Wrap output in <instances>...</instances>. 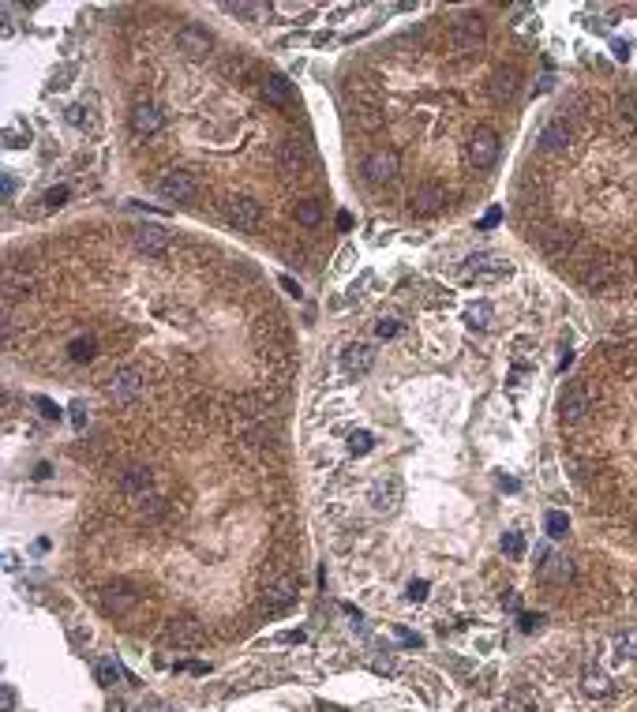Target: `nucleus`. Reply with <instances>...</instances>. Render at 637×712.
Returning a JSON list of instances; mask_svg holds the SVG:
<instances>
[{
	"mask_svg": "<svg viewBox=\"0 0 637 712\" xmlns=\"http://www.w3.org/2000/svg\"><path fill=\"white\" fill-rule=\"evenodd\" d=\"M142 386H147V375H142V367H135V364H124V367H116L113 375H109V382H105V390H109V397L113 402H135V397L142 394Z\"/></svg>",
	"mask_w": 637,
	"mask_h": 712,
	"instance_id": "1",
	"label": "nucleus"
},
{
	"mask_svg": "<svg viewBox=\"0 0 637 712\" xmlns=\"http://www.w3.org/2000/svg\"><path fill=\"white\" fill-rule=\"evenodd\" d=\"M225 221L233 229H240V233H255V229L262 225V206L248 195H236V199L225 203Z\"/></svg>",
	"mask_w": 637,
	"mask_h": 712,
	"instance_id": "2",
	"label": "nucleus"
},
{
	"mask_svg": "<svg viewBox=\"0 0 637 712\" xmlns=\"http://www.w3.org/2000/svg\"><path fill=\"white\" fill-rule=\"evenodd\" d=\"M158 195H162L165 203H191V199L199 195V184L184 169H169L162 180H158Z\"/></svg>",
	"mask_w": 637,
	"mask_h": 712,
	"instance_id": "3",
	"label": "nucleus"
},
{
	"mask_svg": "<svg viewBox=\"0 0 637 712\" xmlns=\"http://www.w3.org/2000/svg\"><path fill=\"white\" fill-rule=\"evenodd\" d=\"M499 158V135L491 132V127H480V132L473 135V143H469V162L476 165V169H491Z\"/></svg>",
	"mask_w": 637,
	"mask_h": 712,
	"instance_id": "4",
	"label": "nucleus"
},
{
	"mask_svg": "<svg viewBox=\"0 0 637 712\" xmlns=\"http://www.w3.org/2000/svg\"><path fill=\"white\" fill-rule=\"evenodd\" d=\"M559 409H562V420H581V416L592 409V394H588L585 382H570V386L562 390Z\"/></svg>",
	"mask_w": 637,
	"mask_h": 712,
	"instance_id": "5",
	"label": "nucleus"
},
{
	"mask_svg": "<svg viewBox=\"0 0 637 712\" xmlns=\"http://www.w3.org/2000/svg\"><path fill=\"white\" fill-rule=\"evenodd\" d=\"M364 177L368 184H386L397 177V154L394 150H375V154L364 162Z\"/></svg>",
	"mask_w": 637,
	"mask_h": 712,
	"instance_id": "6",
	"label": "nucleus"
},
{
	"mask_svg": "<svg viewBox=\"0 0 637 712\" xmlns=\"http://www.w3.org/2000/svg\"><path fill=\"white\" fill-rule=\"evenodd\" d=\"M132 240H135V247H139L142 255H165V251H169V244H173V236L165 233L162 225H139L132 233Z\"/></svg>",
	"mask_w": 637,
	"mask_h": 712,
	"instance_id": "7",
	"label": "nucleus"
},
{
	"mask_svg": "<svg viewBox=\"0 0 637 712\" xmlns=\"http://www.w3.org/2000/svg\"><path fill=\"white\" fill-rule=\"evenodd\" d=\"M397 502H401V480L397 476H382L375 487H371V506L379 514H394Z\"/></svg>",
	"mask_w": 637,
	"mask_h": 712,
	"instance_id": "8",
	"label": "nucleus"
},
{
	"mask_svg": "<svg viewBox=\"0 0 637 712\" xmlns=\"http://www.w3.org/2000/svg\"><path fill=\"white\" fill-rule=\"evenodd\" d=\"M262 98L270 101V106L285 109V113H292L297 109V98H292V83L285 75H266V83H262Z\"/></svg>",
	"mask_w": 637,
	"mask_h": 712,
	"instance_id": "9",
	"label": "nucleus"
},
{
	"mask_svg": "<svg viewBox=\"0 0 637 712\" xmlns=\"http://www.w3.org/2000/svg\"><path fill=\"white\" fill-rule=\"evenodd\" d=\"M135 600H139V596H135V589L127 585V581H113V585L101 589V604H105L109 615H124Z\"/></svg>",
	"mask_w": 637,
	"mask_h": 712,
	"instance_id": "10",
	"label": "nucleus"
},
{
	"mask_svg": "<svg viewBox=\"0 0 637 712\" xmlns=\"http://www.w3.org/2000/svg\"><path fill=\"white\" fill-rule=\"evenodd\" d=\"M371 364H375V349H371L368 341H353V345H345V353H341V367H345L349 375H364Z\"/></svg>",
	"mask_w": 637,
	"mask_h": 712,
	"instance_id": "11",
	"label": "nucleus"
},
{
	"mask_svg": "<svg viewBox=\"0 0 637 712\" xmlns=\"http://www.w3.org/2000/svg\"><path fill=\"white\" fill-rule=\"evenodd\" d=\"M480 42H484V23L476 19V15H469V19H458V23H453V45H458L461 53H473Z\"/></svg>",
	"mask_w": 637,
	"mask_h": 712,
	"instance_id": "12",
	"label": "nucleus"
},
{
	"mask_svg": "<svg viewBox=\"0 0 637 712\" xmlns=\"http://www.w3.org/2000/svg\"><path fill=\"white\" fill-rule=\"evenodd\" d=\"M150 484H154V476H150L147 465H132V469H127V473L121 476L124 495H132V499H147V495H150Z\"/></svg>",
	"mask_w": 637,
	"mask_h": 712,
	"instance_id": "13",
	"label": "nucleus"
},
{
	"mask_svg": "<svg viewBox=\"0 0 637 712\" xmlns=\"http://www.w3.org/2000/svg\"><path fill=\"white\" fill-rule=\"evenodd\" d=\"M132 127H135V135H154L158 127H162V113H158V106L139 101V106L132 109Z\"/></svg>",
	"mask_w": 637,
	"mask_h": 712,
	"instance_id": "14",
	"label": "nucleus"
},
{
	"mask_svg": "<svg viewBox=\"0 0 637 712\" xmlns=\"http://www.w3.org/2000/svg\"><path fill=\"white\" fill-rule=\"evenodd\" d=\"M442 203H446V191L439 184H424V188L412 191V210L416 214H435Z\"/></svg>",
	"mask_w": 637,
	"mask_h": 712,
	"instance_id": "15",
	"label": "nucleus"
},
{
	"mask_svg": "<svg viewBox=\"0 0 637 712\" xmlns=\"http://www.w3.org/2000/svg\"><path fill=\"white\" fill-rule=\"evenodd\" d=\"M297 600V581L292 578H277L274 585H266V607L270 611H282Z\"/></svg>",
	"mask_w": 637,
	"mask_h": 712,
	"instance_id": "16",
	"label": "nucleus"
},
{
	"mask_svg": "<svg viewBox=\"0 0 637 712\" xmlns=\"http://www.w3.org/2000/svg\"><path fill=\"white\" fill-rule=\"evenodd\" d=\"M544 563H540V578H547V581H566L570 574H573V566H570V558L566 555H555V551H544Z\"/></svg>",
	"mask_w": 637,
	"mask_h": 712,
	"instance_id": "17",
	"label": "nucleus"
},
{
	"mask_svg": "<svg viewBox=\"0 0 637 712\" xmlns=\"http://www.w3.org/2000/svg\"><path fill=\"white\" fill-rule=\"evenodd\" d=\"M177 45L188 53V57H203V53L210 49V34H206V30H199V27H184L177 34Z\"/></svg>",
	"mask_w": 637,
	"mask_h": 712,
	"instance_id": "18",
	"label": "nucleus"
},
{
	"mask_svg": "<svg viewBox=\"0 0 637 712\" xmlns=\"http://www.w3.org/2000/svg\"><path fill=\"white\" fill-rule=\"evenodd\" d=\"M277 158H282V165L289 173H300L308 162V147L300 139H282V150H277Z\"/></svg>",
	"mask_w": 637,
	"mask_h": 712,
	"instance_id": "19",
	"label": "nucleus"
},
{
	"mask_svg": "<svg viewBox=\"0 0 637 712\" xmlns=\"http://www.w3.org/2000/svg\"><path fill=\"white\" fill-rule=\"evenodd\" d=\"M469 262H473L476 282H495V278H506V274H510V267H506V262L491 259V255H476V259H469Z\"/></svg>",
	"mask_w": 637,
	"mask_h": 712,
	"instance_id": "20",
	"label": "nucleus"
},
{
	"mask_svg": "<svg viewBox=\"0 0 637 712\" xmlns=\"http://www.w3.org/2000/svg\"><path fill=\"white\" fill-rule=\"evenodd\" d=\"M570 143V132L566 124H547L544 132H540V150H547V154H555V150H562Z\"/></svg>",
	"mask_w": 637,
	"mask_h": 712,
	"instance_id": "21",
	"label": "nucleus"
},
{
	"mask_svg": "<svg viewBox=\"0 0 637 712\" xmlns=\"http://www.w3.org/2000/svg\"><path fill=\"white\" fill-rule=\"evenodd\" d=\"M297 221L300 225H318V221H323V203H318V199H304V203H297Z\"/></svg>",
	"mask_w": 637,
	"mask_h": 712,
	"instance_id": "22",
	"label": "nucleus"
},
{
	"mask_svg": "<svg viewBox=\"0 0 637 712\" xmlns=\"http://www.w3.org/2000/svg\"><path fill=\"white\" fill-rule=\"evenodd\" d=\"M544 532L551 536V540H562V536L570 532V517L562 514V510H551V514L544 517Z\"/></svg>",
	"mask_w": 637,
	"mask_h": 712,
	"instance_id": "23",
	"label": "nucleus"
},
{
	"mask_svg": "<svg viewBox=\"0 0 637 712\" xmlns=\"http://www.w3.org/2000/svg\"><path fill=\"white\" fill-rule=\"evenodd\" d=\"M68 353H71L75 364H86V360H94V353H98V341H94V338H75L68 345Z\"/></svg>",
	"mask_w": 637,
	"mask_h": 712,
	"instance_id": "24",
	"label": "nucleus"
},
{
	"mask_svg": "<svg viewBox=\"0 0 637 712\" xmlns=\"http://www.w3.org/2000/svg\"><path fill=\"white\" fill-rule=\"evenodd\" d=\"M139 514L147 517V521H158V517L165 514V499H162V495H147V499H139Z\"/></svg>",
	"mask_w": 637,
	"mask_h": 712,
	"instance_id": "25",
	"label": "nucleus"
},
{
	"mask_svg": "<svg viewBox=\"0 0 637 712\" xmlns=\"http://www.w3.org/2000/svg\"><path fill=\"white\" fill-rule=\"evenodd\" d=\"M30 285H34V282H30L27 274H15V270H8V278H4V293H8V297H23Z\"/></svg>",
	"mask_w": 637,
	"mask_h": 712,
	"instance_id": "26",
	"label": "nucleus"
},
{
	"mask_svg": "<svg viewBox=\"0 0 637 712\" xmlns=\"http://www.w3.org/2000/svg\"><path fill=\"white\" fill-rule=\"evenodd\" d=\"M514 90H517V75H514V71H499V75H495V98L499 101L514 98Z\"/></svg>",
	"mask_w": 637,
	"mask_h": 712,
	"instance_id": "27",
	"label": "nucleus"
},
{
	"mask_svg": "<svg viewBox=\"0 0 637 712\" xmlns=\"http://www.w3.org/2000/svg\"><path fill=\"white\" fill-rule=\"evenodd\" d=\"M169 637H173V641H177V645H195V641H199V630H195V626H191V622L184 619V622H177V626L169 630Z\"/></svg>",
	"mask_w": 637,
	"mask_h": 712,
	"instance_id": "28",
	"label": "nucleus"
},
{
	"mask_svg": "<svg viewBox=\"0 0 637 712\" xmlns=\"http://www.w3.org/2000/svg\"><path fill=\"white\" fill-rule=\"evenodd\" d=\"M94 675H98L101 686H116V675H121V667H116V660H98Z\"/></svg>",
	"mask_w": 637,
	"mask_h": 712,
	"instance_id": "29",
	"label": "nucleus"
},
{
	"mask_svg": "<svg viewBox=\"0 0 637 712\" xmlns=\"http://www.w3.org/2000/svg\"><path fill=\"white\" fill-rule=\"evenodd\" d=\"M371 446H375L371 431H353V435H349V454H356V458H360V454H368Z\"/></svg>",
	"mask_w": 637,
	"mask_h": 712,
	"instance_id": "30",
	"label": "nucleus"
},
{
	"mask_svg": "<svg viewBox=\"0 0 637 712\" xmlns=\"http://www.w3.org/2000/svg\"><path fill=\"white\" fill-rule=\"evenodd\" d=\"M615 649H619V656H630V660H637V630H626L623 637H615Z\"/></svg>",
	"mask_w": 637,
	"mask_h": 712,
	"instance_id": "31",
	"label": "nucleus"
},
{
	"mask_svg": "<svg viewBox=\"0 0 637 712\" xmlns=\"http://www.w3.org/2000/svg\"><path fill=\"white\" fill-rule=\"evenodd\" d=\"M225 12L229 15H240V19H259L266 8H262V4H225Z\"/></svg>",
	"mask_w": 637,
	"mask_h": 712,
	"instance_id": "32",
	"label": "nucleus"
},
{
	"mask_svg": "<svg viewBox=\"0 0 637 712\" xmlns=\"http://www.w3.org/2000/svg\"><path fill=\"white\" fill-rule=\"evenodd\" d=\"M503 551L510 558H521L525 555V540H521V532H506L503 536Z\"/></svg>",
	"mask_w": 637,
	"mask_h": 712,
	"instance_id": "33",
	"label": "nucleus"
},
{
	"mask_svg": "<svg viewBox=\"0 0 637 712\" xmlns=\"http://www.w3.org/2000/svg\"><path fill=\"white\" fill-rule=\"evenodd\" d=\"M585 690H588V693H608V678H603L600 671L588 667V671H585Z\"/></svg>",
	"mask_w": 637,
	"mask_h": 712,
	"instance_id": "34",
	"label": "nucleus"
},
{
	"mask_svg": "<svg viewBox=\"0 0 637 712\" xmlns=\"http://www.w3.org/2000/svg\"><path fill=\"white\" fill-rule=\"evenodd\" d=\"M30 402H34V409H38V413H42V416H45V420H60V409H57V405H53V402H49V397H42V394H34V397H30Z\"/></svg>",
	"mask_w": 637,
	"mask_h": 712,
	"instance_id": "35",
	"label": "nucleus"
},
{
	"mask_svg": "<svg viewBox=\"0 0 637 712\" xmlns=\"http://www.w3.org/2000/svg\"><path fill=\"white\" fill-rule=\"evenodd\" d=\"M469 319H473V326H488V319H491V308H488V304H476V308L469 311Z\"/></svg>",
	"mask_w": 637,
	"mask_h": 712,
	"instance_id": "36",
	"label": "nucleus"
},
{
	"mask_svg": "<svg viewBox=\"0 0 637 712\" xmlns=\"http://www.w3.org/2000/svg\"><path fill=\"white\" fill-rule=\"evenodd\" d=\"M397 330H401V326H397V319H382V323L375 326V334H379L382 341H386V338H394Z\"/></svg>",
	"mask_w": 637,
	"mask_h": 712,
	"instance_id": "37",
	"label": "nucleus"
},
{
	"mask_svg": "<svg viewBox=\"0 0 637 712\" xmlns=\"http://www.w3.org/2000/svg\"><path fill=\"white\" fill-rule=\"evenodd\" d=\"M517 622H521V630H525V634H536V630H540V622H544V615H521Z\"/></svg>",
	"mask_w": 637,
	"mask_h": 712,
	"instance_id": "38",
	"label": "nucleus"
},
{
	"mask_svg": "<svg viewBox=\"0 0 637 712\" xmlns=\"http://www.w3.org/2000/svg\"><path fill=\"white\" fill-rule=\"evenodd\" d=\"M499 221H503V210H499V206H491V210L480 218V229H495Z\"/></svg>",
	"mask_w": 637,
	"mask_h": 712,
	"instance_id": "39",
	"label": "nucleus"
},
{
	"mask_svg": "<svg viewBox=\"0 0 637 712\" xmlns=\"http://www.w3.org/2000/svg\"><path fill=\"white\" fill-rule=\"evenodd\" d=\"M71 423H75L79 431L86 428V409H83V402H75V405H71Z\"/></svg>",
	"mask_w": 637,
	"mask_h": 712,
	"instance_id": "40",
	"label": "nucleus"
},
{
	"mask_svg": "<svg viewBox=\"0 0 637 712\" xmlns=\"http://www.w3.org/2000/svg\"><path fill=\"white\" fill-rule=\"evenodd\" d=\"M274 12H277V15H289V19H292V15H304L308 8H304V4H274Z\"/></svg>",
	"mask_w": 637,
	"mask_h": 712,
	"instance_id": "41",
	"label": "nucleus"
},
{
	"mask_svg": "<svg viewBox=\"0 0 637 712\" xmlns=\"http://www.w3.org/2000/svg\"><path fill=\"white\" fill-rule=\"evenodd\" d=\"M0 701H4V712H15V690L8 683L0 686Z\"/></svg>",
	"mask_w": 637,
	"mask_h": 712,
	"instance_id": "42",
	"label": "nucleus"
},
{
	"mask_svg": "<svg viewBox=\"0 0 637 712\" xmlns=\"http://www.w3.org/2000/svg\"><path fill=\"white\" fill-rule=\"evenodd\" d=\"M64 199H68V188H53L45 195V206H64Z\"/></svg>",
	"mask_w": 637,
	"mask_h": 712,
	"instance_id": "43",
	"label": "nucleus"
},
{
	"mask_svg": "<svg viewBox=\"0 0 637 712\" xmlns=\"http://www.w3.org/2000/svg\"><path fill=\"white\" fill-rule=\"evenodd\" d=\"M409 600H416V604H420V600H427V581H412V585H409Z\"/></svg>",
	"mask_w": 637,
	"mask_h": 712,
	"instance_id": "44",
	"label": "nucleus"
},
{
	"mask_svg": "<svg viewBox=\"0 0 637 712\" xmlns=\"http://www.w3.org/2000/svg\"><path fill=\"white\" fill-rule=\"evenodd\" d=\"M83 113H86V109H83V106H75V109H68V120H71L75 127H83V124H86V116H83Z\"/></svg>",
	"mask_w": 637,
	"mask_h": 712,
	"instance_id": "45",
	"label": "nucleus"
},
{
	"mask_svg": "<svg viewBox=\"0 0 637 712\" xmlns=\"http://www.w3.org/2000/svg\"><path fill=\"white\" fill-rule=\"evenodd\" d=\"M282 289H285V293H292V297H300V285L292 282L289 274H282Z\"/></svg>",
	"mask_w": 637,
	"mask_h": 712,
	"instance_id": "46",
	"label": "nucleus"
},
{
	"mask_svg": "<svg viewBox=\"0 0 637 712\" xmlns=\"http://www.w3.org/2000/svg\"><path fill=\"white\" fill-rule=\"evenodd\" d=\"M4 139H8V147H23L19 139H30V135H23V132H15V127H12V132H8Z\"/></svg>",
	"mask_w": 637,
	"mask_h": 712,
	"instance_id": "47",
	"label": "nucleus"
},
{
	"mask_svg": "<svg viewBox=\"0 0 637 712\" xmlns=\"http://www.w3.org/2000/svg\"><path fill=\"white\" fill-rule=\"evenodd\" d=\"M397 637H401L405 645H420V637H416V634H409L405 626H397Z\"/></svg>",
	"mask_w": 637,
	"mask_h": 712,
	"instance_id": "48",
	"label": "nucleus"
},
{
	"mask_svg": "<svg viewBox=\"0 0 637 712\" xmlns=\"http://www.w3.org/2000/svg\"><path fill=\"white\" fill-rule=\"evenodd\" d=\"M282 641H304V634H300V630H289V634H282Z\"/></svg>",
	"mask_w": 637,
	"mask_h": 712,
	"instance_id": "49",
	"label": "nucleus"
}]
</instances>
